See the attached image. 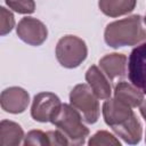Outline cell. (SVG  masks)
Listing matches in <instances>:
<instances>
[{"label": "cell", "mask_w": 146, "mask_h": 146, "mask_svg": "<svg viewBox=\"0 0 146 146\" xmlns=\"http://www.w3.org/2000/svg\"><path fill=\"white\" fill-rule=\"evenodd\" d=\"M105 42L113 47L135 46L146 40V24L139 15L110 23L105 30Z\"/></svg>", "instance_id": "1"}, {"label": "cell", "mask_w": 146, "mask_h": 146, "mask_svg": "<svg viewBox=\"0 0 146 146\" xmlns=\"http://www.w3.org/2000/svg\"><path fill=\"white\" fill-rule=\"evenodd\" d=\"M80 112L72 105L62 104L57 114L51 120L58 130L64 135L68 145H81L89 135L88 128L82 123Z\"/></svg>", "instance_id": "2"}, {"label": "cell", "mask_w": 146, "mask_h": 146, "mask_svg": "<svg viewBox=\"0 0 146 146\" xmlns=\"http://www.w3.org/2000/svg\"><path fill=\"white\" fill-rule=\"evenodd\" d=\"M70 102L71 105L80 112L84 122H97L99 117L98 97L94 94L88 84H76L70 94Z\"/></svg>", "instance_id": "3"}, {"label": "cell", "mask_w": 146, "mask_h": 146, "mask_svg": "<svg viewBox=\"0 0 146 146\" xmlns=\"http://www.w3.org/2000/svg\"><path fill=\"white\" fill-rule=\"evenodd\" d=\"M86 42L75 35L63 36L56 46V57L59 64L67 68L78 67L87 57Z\"/></svg>", "instance_id": "4"}, {"label": "cell", "mask_w": 146, "mask_h": 146, "mask_svg": "<svg viewBox=\"0 0 146 146\" xmlns=\"http://www.w3.org/2000/svg\"><path fill=\"white\" fill-rule=\"evenodd\" d=\"M62 103L59 98L52 92H40L34 96L31 115L39 122H51L54 116L60 108Z\"/></svg>", "instance_id": "5"}, {"label": "cell", "mask_w": 146, "mask_h": 146, "mask_svg": "<svg viewBox=\"0 0 146 146\" xmlns=\"http://www.w3.org/2000/svg\"><path fill=\"white\" fill-rule=\"evenodd\" d=\"M128 72L130 82L146 94V41L131 51L128 62Z\"/></svg>", "instance_id": "6"}, {"label": "cell", "mask_w": 146, "mask_h": 146, "mask_svg": "<svg viewBox=\"0 0 146 146\" xmlns=\"http://www.w3.org/2000/svg\"><path fill=\"white\" fill-rule=\"evenodd\" d=\"M17 35L25 43L31 46L42 44L48 35L46 25L36 18L24 17L17 25Z\"/></svg>", "instance_id": "7"}, {"label": "cell", "mask_w": 146, "mask_h": 146, "mask_svg": "<svg viewBox=\"0 0 146 146\" xmlns=\"http://www.w3.org/2000/svg\"><path fill=\"white\" fill-rule=\"evenodd\" d=\"M30 102L27 91L19 87H10L5 89L0 96V103L3 111L17 114L26 110Z\"/></svg>", "instance_id": "8"}, {"label": "cell", "mask_w": 146, "mask_h": 146, "mask_svg": "<svg viewBox=\"0 0 146 146\" xmlns=\"http://www.w3.org/2000/svg\"><path fill=\"white\" fill-rule=\"evenodd\" d=\"M133 114L135 113L132 112L130 106L121 103L116 98L108 99L103 105V115H104L105 122L111 128L117 124H121L122 122L131 117Z\"/></svg>", "instance_id": "9"}, {"label": "cell", "mask_w": 146, "mask_h": 146, "mask_svg": "<svg viewBox=\"0 0 146 146\" xmlns=\"http://www.w3.org/2000/svg\"><path fill=\"white\" fill-rule=\"evenodd\" d=\"M86 80L94 94L98 97V99L110 98L112 92L110 81L107 80V76H105L96 65H92L88 68L86 73Z\"/></svg>", "instance_id": "10"}, {"label": "cell", "mask_w": 146, "mask_h": 146, "mask_svg": "<svg viewBox=\"0 0 146 146\" xmlns=\"http://www.w3.org/2000/svg\"><path fill=\"white\" fill-rule=\"evenodd\" d=\"M99 66L103 73L107 76L110 81L116 76H123L127 71V57L123 54H110L104 56L99 60Z\"/></svg>", "instance_id": "11"}, {"label": "cell", "mask_w": 146, "mask_h": 146, "mask_svg": "<svg viewBox=\"0 0 146 146\" xmlns=\"http://www.w3.org/2000/svg\"><path fill=\"white\" fill-rule=\"evenodd\" d=\"M114 98L130 107H137L144 100V92L132 83L121 81L115 86Z\"/></svg>", "instance_id": "12"}, {"label": "cell", "mask_w": 146, "mask_h": 146, "mask_svg": "<svg viewBox=\"0 0 146 146\" xmlns=\"http://www.w3.org/2000/svg\"><path fill=\"white\" fill-rule=\"evenodd\" d=\"M113 131L121 137L125 143L128 144H137L140 141L141 138V124L137 120L136 115L133 114L131 117H129L127 121L122 122L121 124H117L112 128Z\"/></svg>", "instance_id": "13"}, {"label": "cell", "mask_w": 146, "mask_h": 146, "mask_svg": "<svg viewBox=\"0 0 146 146\" xmlns=\"http://www.w3.org/2000/svg\"><path fill=\"white\" fill-rule=\"evenodd\" d=\"M24 137L23 130L19 124L3 120L0 123V145L1 146H16L19 145Z\"/></svg>", "instance_id": "14"}, {"label": "cell", "mask_w": 146, "mask_h": 146, "mask_svg": "<svg viewBox=\"0 0 146 146\" xmlns=\"http://www.w3.org/2000/svg\"><path fill=\"white\" fill-rule=\"evenodd\" d=\"M98 5L105 15L117 17L131 13L135 9L136 0H99Z\"/></svg>", "instance_id": "15"}, {"label": "cell", "mask_w": 146, "mask_h": 146, "mask_svg": "<svg viewBox=\"0 0 146 146\" xmlns=\"http://www.w3.org/2000/svg\"><path fill=\"white\" fill-rule=\"evenodd\" d=\"M7 6L18 14H32L35 9L33 0H6Z\"/></svg>", "instance_id": "16"}, {"label": "cell", "mask_w": 146, "mask_h": 146, "mask_svg": "<svg viewBox=\"0 0 146 146\" xmlns=\"http://www.w3.org/2000/svg\"><path fill=\"white\" fill-rule=\"evenodd\" d=\"M15 25V19L14 15L8 11L6 8L1 7L0 8V34L6 35L9 33Z\"/></svg>", "instance_id": "17"}, {"label": "cell", "mask_w": 146, "mask_h": 146, "mask_svg": "<svg viewBox=\"0 0 146 146\" xmlns=\"http://www.w3.org/2000/svg\"><path fill=\"white\" fill-rule=\"evenodd\" d=\"M89 145H119L120 141L107 131H98L89 140Z\"/></svg>", "instance_id": "18"}, {"label": "cell", "mask_w": 146, "mask_h": 146, "mask_svg": "<svg viewBox=\"0 0 146 146\" xmlns=\"http://www.w3.org/2000/svg\"><path fill=\"white\" fill-rule=\"evenodd\" d=\"M24 145H49L47 132L40 130H31L24 140Z\"/></svg>", "instance_id": "19"}, {"label": "cell", "mask_w": 146, "mask_h": 146, "mask_svg": "<svg viewBox=\"0 0 146 146\" xmlns=\"http://www.w3.org/2000/svg\"><path fill=\"white\" fill-rule=\"evenodd\" d=\"M47 136L49 139V145H68L66 138L58 129L55 131H48Z\"/></svg>", "instance_id": "20"}, {"label": "cell", "mask_w": 146, "mask_h": 146, "mask_svg": "<svg viewBox=\"0 0 146 146\" xmlns=\"http://www.w3.org/2000/svg\"><path fill=\"white\" fill-rule=\"evenodd\" d=\"M140 113L146 120V100H143V103L140 104Z\"/></svg>", "instance_id": "21"}, {"label": "cell", "mask_w": 146, "mask_h": 146, "mask_svg": "<svg viewBox=\"0 0 146 146\" xmlns=\"http://www.w3.org/2000/svg\"><path fill=\"white\" fill-rule=\"evenodd\" d=\"M144 22H145V24H146V16H145V18H144Z\"/></svg>", "instance_id": "22"}, {"label": "cell", "mask_w": 146, "mask_h": 146, "mask_svg": "<svg viewBox=\"0 0 146 146\" xmlns=\"http://www.w3.org/2000/svg\"><path fill=\"white\" fill-rule=\"evenodd\" d=\"M145 140H146V139H145Z\"/></svg>", "instance_id": "23"}]
</instances>
